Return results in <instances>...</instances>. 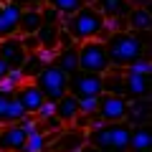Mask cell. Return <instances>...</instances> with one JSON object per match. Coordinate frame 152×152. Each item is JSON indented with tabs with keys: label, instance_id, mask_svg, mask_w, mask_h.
Instances as JSON below:
<instances>
[{
	"label": "cell",
	"instance_id": "6da1fadb",
	"mask_svg": "<svg viewBox=\"0 0 152 152\" xmlns=\"http://www.w3.org/2000/svg\"><path fill=\"white\" fill-rule=\"evenodd\" d=\"M104 48L112 69H127L132 61L147 56V41L132 31H114L104 38Z\"/></svg>",
	"mask_w": 152,
	"mask_h": 152
},
{
	"label": "cell",
	"instance_id": "e575fe53",
	"mask_svg": "<svg viewBox=\"0 0 152 152\" xmlns=\"http://www.w3.org/2000/svg\"><path fill=\"white\" fill-rule=\"evenodd\" d=\"M8 3H15L23 10H26V8H43V0H8Z\"/></svg>",
	"mask_w": 152,
	"mask_h": 152
},
{
	"label": "cell",
	"instance_id": "3957f363",
	"mask_svg": "<svg viewBox=\"0 0 152 152\" xmlns=\"http://www.w3.org/2000/svg\"><path fill=\"white\" fill-rule=\"evenodd\" d=\"M129 132L132 127L127 122L117 124H102L86 129V145L96 152H129Z\"/></svg>",
	"mask_w": 152,
	"mask_h": 152
},
{
	"label": "cell",
	"instance_id": "4dcf8cb0",
	"mask_svg": "<svg viewBox=\"0 0 152 152\" xmlns=\"http://www.w3.org/2000/svg\"><path fill=\"white\" fill-rule=\"evenodd\" d=\"M18 127H20L26 134H31V132H36L38 129V122H36V117H31V114H26L20 122H18Z\"/></svg>",
	"mask_w": 152,
	"mask_h": 152
},
{
	"label": "cell",
	"instance_id": "603a6c76",
	"mask_svg": "<svg viewBox=\"0 0 152 152\" xmlns=\"http://www.w3.org/2000/svg\"><path fill=\"white\" fill-rule=\"evenodd\" d=\"M58 28L61 26H41L36 33L38 38V46L41 48H53L56 51V41H58Z\"/></svg>",
	"mask_w": 152,
	"mask_h": 152
},
{
	"label": "cell",
	"instance_id": "cb8c5ba5",
	"mask_svg": "<svg viewBox=\"0 0 152 152\" xmlns=\"http://www.w3.org/2000/svg\"><path fill=\"white\" fill-rule=\"evenodd\" d=\"M48 147V134H43L41 129L31 132L26 137V145H23V152H46Z\"/></svg>",
	"mask_w": 152,
	"mask_h": 152
},
{
	"label": "cell",
	"instance_id": "836d02e7",
	"mask_svg": "<svg viewBox=\"0 0 152 152\" xmlns=\"http://www.w3.org/2000/svg\"><path fill=\"white\" fill-rule=\"evenodd\" d=\"M8 81H13L15 86H20V84H26V76H23V71L20 69H10L8 71V76H5Z\"/></svg>",
	"mask_w": 152,
	"mask_h": 152
},
{
	"label": "cell",
	"instance_id": "d4e9b609",
	"mask_svg": "<svg viewBox=\"0 0 152 152\" xmlns=\"http://www.w3.org/2000/svg\"><path fill=\"white\" fill-rule=\"evenodd\" d=\"M43 61L38 58L36 53H28V58H26V64H23V76H26V81H33V79H36L38 74H41V69H43Z\"/></svg>",
	"mask_w": 152,
	"mask_h": 152
},
{
	"label": "cell",
	"instance_id": "60d3db41",
	"mask_svg": "<svg viewBox=\"0 0 152 152\" xmlns=\"http://www.w3.org/2000/svg\"><path fill=\"white\" fill-rule=\"evenodd\" d=\"M0 3H3V0H0Z\"/></svg>",
	"mask_w": 152,
	"mask_h": 152
},
{
	"label": "cell",
	"instance_id": "30bf717a",
	"mask_svg": "<svg viewBox=\"0 0 152 152\" xmlns=\"http://www.w3.org/2000/svg\"><path fill=\"white\" fill-rule=\"evenodd\" d=\"M13 96L18 99V104H20V107L26 109V114H31V117H33L41 107H43V102H46V96L41 94V89H38L33 81L20 84V86L15 89V94H13Z\"/></svg>",
	"mask_w": 152,
	"mask_h": 152
},
{
	"label": "cell",
	"instance_id": "ba28073f",
	"mask_svg": "<svg viewBox=\"0 0 152 152\" xmlns=\"http://www.w3.org/2000/svg\"><path fill=\"white\" fill-rule=\"evenodd\" d=\"M0 58L8 64V69H23L28 53L20 43V36H10V38H0Z\"/></svg>",
	"mask_w": 152,
	"mask_h": 152
},
{
	"label": "cell",
	"instance_id": "52a82bcc",
	"mask_svg": "<svg viewBox=\"0 0 152 152\" xmlns=\"http://www.w3.org/2000/svg\"><path fill=\"white\" fill-rule=\"evenodd\" d=\"M96 117L104 124H117V122L127 119V99L114 96V94H102L96 107Z\"/></svg>",
	"mask_w": 152,
	"mask_h": 152
},
{
	"label": "cell",
	"instance_id": "2e32d148",
	"mask_svg": "<svg viewBox=\"0 0 152 152\" xmlns=\"http://www.w3.org/2000/svg\"><path fill=\"white\" fill-rule=\"evenodd\" d=\"M150 96V76H137V74H124V99H147Z\"/></svg>",
	"mask_w": 152,
	"mask_h": 152
},
{
	"label": "cell",
	"instance_id": "8d00e7d4",
	"mask_svg": "<svg viewBox=\"0 0 152 152\" xmlns=\"http://www.w3.org/2000/svg\"><path fill=\"white\" fill-rule=\"evenodd\" d=\"M8 71H10V69H8V64H5L3 58H0V81H3V79L8 76Z\"/></svg>",
	"mask_w": 152,
	"mask_h": 152
},
{
	"label": "cell",
	"instance_id": "5b68a950",
	"mask_svg": "<svg viewBox=\"0 0 152 152\" xmlns=\"http://www.w3.org/2000/svg\"><path fill=\"white\" fill-rule=\"evenodd\" d=\"M33 84L41 89V94L46 96V102H53V104L58 102L61 96L69 94V76H66L61 69H56L53 64L43 66L41 74L33 79Z\"/></svg>",
	"mask_w": 152,
	"mask_h": 152
},
{
	"label": "cell",
	"instance_id": "9a60e30c",
	"mask_svg": "<svg viewBox=\"0 0 152 152\" xmlns=\"http://www.w3.org/2000/svg\"><path fill=\"white\" fill-rule=\"evenodd\" d=\"M124 23H127V31H132V33H147L152 28V13H150V8H145V5H132V10L127 13V18H124Z\"/></svg>",
	"mask_w": 152,
	"mask_h": 152
},
{
	"label": "cell",
	"instance_id": "ab89813d",
	"mask_svg": "<svg viewBox=\"0 0 152 152\" xmlns=\"http://www.w3.org/2000/svg\"><path fill=\"white\" fill-rule=\"evenodd\" d=\"M129 152H134V150H129Z\"/></svg>",
	"mask_w": 152,
	"mask_h": 152
},
{
	"label": "cell",
	"instance_id": "277c9868",
	"mask_svg": "<svg viewBox=\"0 0 152 152\" xmlns=\"http://www.w3.org/2000/svg\"><path fill=\"white\" fill-rule=\"evenodd\" d=\"M76 53H79V71L104 76L112 69L107 48H104V41H84V43L76 46Z\"/></svg>",
	"mask_w": 152,
	"mask_h": 152
},
{
	"label": "cell",
	"instance_id": "1f68e13d",
	"mask_svg": "<svg viewBox=\"0 0 152 152\" xmlns=\"http://www.w3.org/2000/svg\"><path fill=\"white\" fill-rule=\"evenodd\" d=\"M20 43H23V48H26V53H36V51L41 48L36 36H20Z\"/></svg>",
	"mask_w": 152,
	"mask_h": 152
},
{
	"label": "cell",
	"instance_id": "44dd1931",
	"mask_svg": "<svg viewBox=\"0 0 152 152\" xmlns=\"http://www.w3.org/2000/svg\"><path fill=\"white\" fill-rule=\"evenodd\" d=\"M150 147H152V134H150V129H147V124L132 127V132H129V150L150 152Z\"/></svg>",
	"mask_w": 152,
	"mask_h": 152
},
{
	"label": "cell",
	"instance_id": "f546056e",
	"mask_svg": "<svg viewBox=\"0 0 152 152\" xmlns=\"http://www.w3.org/2000/svg\"><path fill=\"white\" fill-rule=\"evenodd\" d=\"M71 46H76L74 38H71L69 33H66V28L61 26L58 28V41H56V51H58V48H71Z\"/></svg>",
	"mask_w": 152,
	"mask_h": 152
},
{
	"label": "cell",
	"instance_id": "7c38bea8",
	"mask_svg": "<svg viewBox=\"0 0 152 152\" xmlns=\"http://www.w3.org/2000/svg\"><path fill=\"white\" fill-rule=\"evenodd\" d=\"M26 137H28V134H26L18 124L0 127V152H23Z\"/></svg>",
	"mask_w": 152,
	"mask_h": 152
},
{
	"label": "cell",
	"instance_id": "ac0fdd59",
	"mask_svg": "<svg viewBox=\"0 0 152 152\" xmlns=\"http://www.w3.org/2000/svg\"><path fill=\"white\" fill-rule=\"evenodd\" d=\"M53 66H56V69H61L66 76L76 74V71H79V53H76V46H71V48H58V51H56Z\"/></svg>",
	"mask_w": 152,
	"mask_h": 152
},
{
	"label": "cell",
	"instance_id": "ffe728a7",
	"mask_svg": "<svg viewBox=\"0 0 152 152\" xmlns=\"http://www.w3.org/2000/svg\"><path fill=\"white\" fill-rule=\"evenodd\" d=\"M41 26H43V20H41V8H26L23 15H20L18 36H36Z\"/></svg>",
	"mask_w": 152,
	"mask_h": 152
},
{
	"label": "cell",
	"instance_id": "8fae6325",
	"mask_svg": "<svg viewBox=\"0 0 152 152\" xmlns=\"http://www.w3.org/2000/svg\"><path fill=\"white\" fill-rule=\"evenodd\" d=\"M26 117V109L18 104V99L13 94H3L0 91V127L5 124H18Z\"/></svg>",
	"mask_w": 152,
	"mask_h": 152
},
{
	"label": "cell",
	"instance_id": "f35d334b",
	"mask_svg": "<svg viewBox=\"0 0 152 152\" xmlns=\"http://www.w3.org/2000/svg\"><path fill=\"white\" fill-rule=\"evenodd\" d=\"M81 3L84 5H94V0H81Z\"/></svg>",
	"mask_w": 152,
	"mask_h": 152
},
{
	"label": "cell",
	"instance_id": "d6a6232c",
	"mask_svg": "<svg viewBox=\"0 0 152 152\" xmlns=\"http://www.w3.org/2000/svg\"><path fill=\"white\" fill-rule=\"evenodd\" d=\"M36 56H38L41 61H43L46 66H48V64H53V58H56V51H53V48H38V51H36Z\"/></svg>",
	"mask_w": 152,
	"mask_h": 152
},
{
	"label": "cell",
	"instance_id": "8992f818",
	"mask_svg": "<svg viewBox=\"0 0 152 152\" xmlns=\"http://www.w3.org/2000/svg\"><path fill=\"white\" fill-rule=\"evenodd\" d=\"M69 94L76 99H99L104 94V79L96 74H86V71H76L69 76Z\"/></svg>",
	"mask_w": 152,
	"mask_h": 152
},
{
	"label": "cell",
	"instance_id": "484cf974",
	"mask_svg": "<svg viewBox=\"0 0 152 152\" xmlns=\"http://www.w3.org/2000/svg\"><path fill=\"white\" fill-rule=\"evenodd\" d=\"M150 71H152V64H150V58H137V61H132L129 66L124 69V74H137V76H150Z\"/></svg>",
	"mask_w": 152,
	"mask_h": 152
},
{
	"label": "cell",
	"instance_id": "74e56055",
	"mask_svg": "<svg viewBox=\"0 0 152 152\" xmlns=\"http://www.w3.org/2000/svg\"><path fill=\"white\" fill-rule=\"evenodd\" d=\"M79 152H96V150H94V147H89V145H84V147H81Z\"/></svg>",
	"mask_w": 152,
	"mask_h": 152
},
{
	"label": "cell",
	"instance_id": "e0dca14e",
	"mask_svg": "<svg viewBox=\"0 0 152 152\" xmlns=\"http://www.w3.org/2000/svg\"><path fill=\"white\" fill-rule=\"evenodd\" d=\"M150 119V102L147 99H134V102H127V124L129 127H140L147 124Z\"/></svg>",
	"mask_w": 152,
	"mask_h": 152
},
{
	"label": "cell",
	"instance_id": "4fadbf2b",
	"mask_svg": "<svg viewBox=\"0 0 152 152\" xmlns=\"http://www.w3.org/2000/svg\"><path fill=\"white\" fill-rule=\"evenodd\" d=\"M94 8L104 15V20H124L132 10V0H94Z\"/></svg>",
	"mask_w": 152,
	"mask_h": 152
},
{
	"label": "cell",
	"instance_id": "83f0119b",
	"mask_svg": "<svg viewBox=\"0 0 152 152\" xmlns=\"http://www.w3.org/2000/svg\"><path fill=\"white\" fill-rule=\"evenodd\" d=\"M41 20H43V26H58L64 18L58 15V13L53 10V8H48V5H43L41 8Z\"/></svg>",
	"mask_w": 152,
	"mask_h": 152
},
{
	"label": "cell",
	"instance_id": "9c48e42d",
	"mask_svg": "<svg viewBox=\"0 0 152 152\" xmlns=\"http://www.w3.org/2000/svg\"><path fill=\"white\" fill-rule=\"evenodd\" d=\"M20 15H23V8H20V5L8 3V0H3V3H0V38L18 36Z\"/></svg>",
	"mask_w": 152,
	"mask_h": 152
},
{
	"label": "cell",
	"instance_id": "7402d4cb",
	"mask_svg": "<svg viewBox=\"0 0 152 152\" xmlns=\"http://www.w3.org/2000/svg\"><path fill=\"white\" fill-rule=\"evenodd\" d=\"M43 5L53 8L61 18H69V15H74V13L79 10L84 3H81V0H43Z\"/></svg>",
	"mask_w": 152,
	"mask_h": 152
},
{
	"label": "cell",
	"instance_id": "5bb4252c",
	"mask_svg": "<svg viewBox=\"0 0 152 152\" xmlns=\"http://www.w3.org/2000/svg\"><path fill=\"white\" fill-rule=\"evenodd\" d=\"M86 145V129H69V132H58L53 142L56 152H79Z\"/></svg>",
	"mask_w": 152,
	"mask_h": 152
},
{
	"label": "cell",
	"instance_id": "f1b7e54d",
	"mask_svg": "<svg viewBox=\"0 0 152 152\" xmlns=\"http://www.w3.org/2000/svg\"><path fill=\"white\" fill-rule=\"evenodd\" d=\"M33 117H36V122H46V119H51V117H56V104L53 102H43V107L38 109Z\"/></svg>",
	"mask_w": 152,
	"mask_h": 152
},
{
	"label": "cell",
	"instance_id": "7a4b0ae2",
	"mask_svg": "<svg viewBox=\"0 0 152 152\" xmlns=\"http://www.w3.org/2000/svg\"><path fill=\"white\" fill-rule=\"evenodd\" d=\"M64 28L74 43H84V41H104L107 38V28H104V15L94 5H81L74 15L64 18Z\"/></svg>",
	"mask_w": 152,
	"mask_h": 152
},
{
	"label": "cell",
	"instance_id": "d590c367",
	"mask_svg": "<svg viewBox=\"0 0 152 152\" xmlns=\"http://www.w3.org/2000/svg\"><path fill=\"white\" fill-rule=\"evenodd\" d=\"M15 84H13V81H8V79H3V81H0V91H3V94H15Z\"/></svg>",
	"mask_w": 152,
	"mask_h": 152
},
{
	"label": "cell",
	"instance_id": "d6986e66",
	"mask_svg": "<svg viewBox=\"0 0 152 152\" xmlns=\"http://www.w3.org/2000/svg\"><path fill=\"white\" fill-rule=\"evenodd\" d=\"M56 117L61 119V124H71V122H76V117H79V99L71 96V94L61 96L58 102H56Z\"/></svg>",
	"mask_w": 152,
	"mask_h": 152
},
{
	"label": "cell",
	"instance_id": "4316f807",
	"mask_svg": "<svg viewBox=\"0 0 152 152\" xmlns=\"http://www.w3.org/2000/svg\"><path fill=\"white\" fill-rule=\"evenodd\" d=\"M96 107H99V99H94V96L79 99V114L81 117H94L96 114Z\"/></svg>",
	"mask_w": 152,
	"mask_h": 152
}]
</instances>
